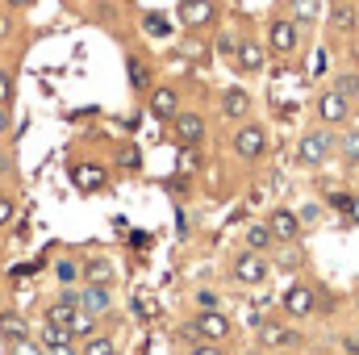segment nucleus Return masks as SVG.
Returning a JSON list of instances; mask_svg holds the SVG:
<instances>
[{
    "label": "nucleus",
    "mask_w": 359,
    "mask_h": 355,
    "mask_svg": "<svg viewBox=\"0 0 359 355\" xmlns=\"http://www.w3.org/2000/svg\"><path fill=\"white\" fill-rule=\"evenodd\" d=\"M184 335H196V343H222V339H230V318L222 309H201L184 326Z\"/></svg>",
    "instance_id": "1"
},
{
    "label": "nucleus",
    "mask_w": 359,
    "mask_h": 355,
    "mask_svg": "<svg viewBox=\"0 0 359 355\" xmlns=\"http://www.w3.org/2000/svg\"><path fill=\"white\" fill-rule=\"evenodd\" d=\"M230 276H234L238 284H264V280L271 276V267H268V260H264L259 251H243V255L230 260Z\"/></svg>",
    "instance_id": "2"
},
{
    "label": "nucleus",
    "mask_w": 359,
    "mask_h": 355,
    "mask_svg": "<svg viewBox=\"0 0 359 355\" xmlns=\"http://www.w3.org/2000/svg\"><path fill=\"white\" fill-rule=\"evenodd\" d=\"M268 151V130L264 126H255V121H247V126H238V134H234V155L238 159H259Z\"/></svg>",
    "instance_id": "3"
},
{
    "label": "nucleus",
    "mask_w": 359,
    "mask_h": 355,
    "mask_svg": "<svg viewBox=\"0 0 359 355\" xmlns=\"http://www.w3.org/2000/svg\"><path fill=\"white\" fill-rule=\"evenodd\" d=\"M330 147H334V138H330L326 130H309V134L297 142V163H305V168H318V163L330 155Z\"/></svg>",
    "instance_id": "4"
},
{
    "label": "nucleus",
    "mask_w": 359,
    "mask_h": 355,
    "mask_svg": "<svg viewBox=\"0 0 359 355\" xmlns=\"http://www.w3.org/2000/svg\"><path fill=\"white\" fill-rule=\"evenodd\" d=\"M76 297H80V309L92 314V318H104L109 309H113V293H109V284H80L76 288Z\"/></svg>",
    "instance_id": "5"
},
{
    "label": "nucleus",
    "mask_w": 359,
    "mask_h": 355,
    "mask_svg": "<svg viewBox=\"0 0 359 355\" xmlns=\"http://www.w3.org/2000/svg\"><path fill=\"white\" fill-rule=\"evenodd\" d=\"M259 347L268 351H288V347H301V335L280 326V322H259Z\"/></svg>",
    "instance_id": "6"
},
{
    "label": "nucleus",
    "mask_w": 359,
    "mask_h": 355,
    "mask_svg": "<svg viewBox=\"0 0 359 355\" xmlns=\"http://www.w3.org/2000/svg\"><path fill=\"white\" fill-rule=\"evenodd\" d=\"M268 46L276 55H292L297 51V21H288V17H276L268 29Z\"/></svg>",
    "instance_id": "7"
},
{
    "label": "nucleus",
    "mask_w": 359,
    "mask_h": 355,
    "mask_svg": "<svg viewBox=\"0 0 359 355\" xmlns=\"http://www.w3.org/2000/svg\"><path fill=\"white\" fill-rule=\"evenodd\" d=\"M318 117L322 121H330V126H343L347 117H351V109H347V96H339V92H322L318 96Z\"/></svg>",
    "instance_id": "8"
},
{
    "label": "nucleus",
    "mask_w": 359,
    "mask_h": 355,
    "mask_svg": "<svg viewBox=\"0 0 359 355\" xmlns=\"http://www.w3.org/2000/svg\"><path fill=\"white\" fill-rule=\"evenodd\" d=\"M284 314L288 318H309L313 314V288L309 284H292L284 293Z\"/></svg>",
    "instance_id": "9"
},
{
    "label": "nucleus",
    "mask_w": 359,
    "mask_h": 355,
    "mask_svg": "<svg viewBox=\"0 0 359 355\" xmlns=\"http://www.w3.org/2000/svg\"><path fill=\"white\" fill-rule=\"evenodd\" d=\"M213 0H184L180 4V25H188V29H201V25H209L213 21Z\"/></svg>",
    "instance_id": "10"
},
{
    "label": "nucleus",
    "mask_w": 359,
    "mask_h": 355,
    "mask_svg": "<svg viewBox=\"0 0 359 355\" xmlns=\"http://www.w3.org/2000/svg\"><path fill=\"white\" fill-rule=\"evenodd\" d=\"M268 226L280 243H297V234H301V217H297L292 209H271Z\"/></svg>",
    "instance_id": "11"
},
{
    "label": "nucleus",
    "mask_w": 359,
    "mask_h": 355,
    "mask_svg": "<svg viewBox=\"0 0 359 355\" xmlns=\"http://www.w3.org/2000/svg\"><path fill=\"white\" fill-rule=\"evenodd\" d=\"M172 121H176V138H180V147H196V142L205 138V121H201L196 113H176Z\"/></svg>",
    "instance_id": "12"
},
{
    "label": "nucleus",
    "mask_w": 359,
    "mask_h": 355,
    "mask_svg": "<svg viewBox=\"0 0 359 355\" xmlns=\"http://www.w3.org/2000/svg\"><path fill=\"white\" fill-rule=\"evenodd\" d=\"M151 113H155L159 121L176 117V113H180V96H176V88H155V92H151Z\"/></svg>",
    "instance_id": "13"
},
{
    "label": "nucleus",
    "mask_w": 359,
    "mask_h": 355,
    "mask_svg": "<svg viewBox=\"0 0 359 355\" xmlns=\"http://www.w3.org/2000/svg\"><path fill=\"white\" fill-rule=\"evenodd\" d=\"M0 339L13 347V343H25L29 339V326H25V318L21 314H0Z\"/></svg>",
    "instance_id": "14"
},
{
    "label": "nucleus",
    "mask_w": 359,
    "mask_h": 355,
    "mask_svg": "<svg viewBox=\"0 0 359 355\" xmlns=\"http://www.w3.org/2000/svg\"><path fill=\"white\" fill-rule=\"evenodd\" d=\"M222 113H226V117H247V113H251V96L243 88H226L222 92Z\"/></svg>",
    "instance_id": "15"
},
{
    "label": "nucleus",
    "mask_w": 359,
    "mask_h": 355,
    "mask_svg": "<svg viewBox=\"0 0 359 355\" xmlns=\"http://www.w3.org/2000/svg\"><path fill=\"white\" fill-rule=\"evenodd\" d=\"M72 180H76L80 192H96V188L104 184V168H96V163H80V168L72 172Z\"/></svg>",
    "instance_id": "16"
},
{
    "label": "nucleus",
    "mask_w": 359,
    "mask_h": 355,
    "mask_svg": "<svg viewBox=\"0 0 359 355\" xmlns=\"http://www.w3.org/2000/svg\"><path fill=\"white\" fill-rule=\"evenodd\" d=\"M55 280H59V288H80V280H84V272H80V264L76 260H55Z\"/></svg>",
    "instance_id": "17"
},
{
    "label": "nucleus",
    "mask_w": 359,
    "mask_h": 355,
    "mask_svg": "<svg viewBox=\"0 0 359 355\" xmlns=\"http://www.w3.org/2000/svg\"><path fill=\"white\" fill-rule=\"evenodd\" d=\"M238 67L243 72H259L264 67V46L259 42H238Z\"/></svg>",
    "instance_id": "18"
},
{
    "label": "nucleus",
    "mask_w": 359,
    "mask_h": 355,
    "mask_svg": "<svg viewBox=\"0 0 359 355\" xmlns=\"http://www.w3.org/2000/svg\"><path fill=\"white\" fill-rule=\"evenodd\" d=\"M67 335H72V339H88V335H96V318L84 314V309H76L72 322H67Z\"/></svg>",
    "instance_id": "19"
},
{
    "label": "nucleus",
    "mask_w": 359,
    "mask_h": 355,
    "mask_svg": "<svg viewBox=\"0 0 359 355\" xmlns=\"http://www.w3.org/2000/svg\"><path fill=\"white\" fill-rule=\"evenodd\" d=\"M80 272H84L88 284H109V280H113V264H109V260H88Z\"/></svg>",
    "instance_id": "20"
},
{
    "label": "nucleus",
    "mask_w": 359,
    "mask_h": 355,
    "mask_svg": "<svg viewBox=\"0 0 359 355\" xmlns=\"http://www.w3.org/2000/svg\"><path fill=\"white\" fill-rule=\"evenodd\" d=\"M80 355H117V343H113L109 335H88V339L80 343Z\"/></svg>",
    "instance_id": "21"
},
{
    "label": "nucleus",
    "mask_w": 359,
    "mask_h": 355,
    "mask_svg": "<svg viewBox=\"0 0 359 355\" xmlns=\"http://www.w3.org/2000/svg\"><path fill=\"white\" fill-rule=\"evenodd\" d=\"M142 29H147L151 38H168V34H172V21H168L163 13H142Z\"/></svg>",
    "instance_id": "22"
},
{
    "label": "nucleus",
    "mask_w": 359,
    "mask_h": 355,
    "mask_svg": "<svg viewBox=\"0 0 359 355\" xmlns=\"http://www.w3.org/2000/svg\"><path fill=\"white\" fill-rule=\"evenodd\" d=\"M271 243H276L271 226H251V230H247V247H251V251H268Z\"/></svg>",
    "instance_id": "23"
},
{
    "label": "nucleus",
    "mask_w": 359,
    "mask_h": 355,
    "mask_svg": "<svg viewBox=\"0 0 359 355\" xmlns=\"http://www.w3.org/2000/svg\"><path fill=\"white\" fill-rule=\"evenodd\" d=\"M330 21H334V29H355V8L351 4H334L330 8Z\"/></svg>",
    "instance_id": "24"
},
{
    "label": "nucleus",
    "mask_w": 359,
    "mask_h": 355,
    "mask_svg": "<svg viewBox=\"0 0 359 355\" xmlns=\"http://www.w3.org/2000/svg\"><path fill=\"white\" fill-rule=\"evenodd\" d=\"M292 17H297L301 25L318 21V0H292Z\"/></svg>",
    "instance_id": "25"
},
{
    "label": "nucleus",
    "mask_w": 359,
    "mask_h": 355,
    "mask_svg": "<svg viewBox=\"0 0 359 355\" xmlns=\"http://www.w3.org/2000/svg\"><path fill=\"white\" fill-rule=\"evenodd\" d=\"M339 151H343V159H347V163H359V130H351V134L339 142Z\"/></svg>",
    "instance_id": "26"
},
{
    "label": "nucleus",
    "mask_w": 359,
    "mask_h": 355,
    "mask_svg": "<svg viewBox=\"0 0 359 355\" xmlns=\"http://www.w3.org/2000/svg\"><path fill=\"white\" fill-rule=\"evenodd\" d=\"M13 92H17V80L8 67H0V105H13Z\"/></svg>",
    "instance_id": "27"
},
{
    "label": "nucleus",
    "mask_w": 359,
    "mask_h": 355,
    "mask_svg": "<svg viewBox=\"0 0 359 355\" xmlns=\"http://www.w3.org/2000/svg\"><path fill=\"white\" fill-rule=\"evenodd\" d=\"M13 217H17V201H13L8 192H0V230L13 226Z\"/></svg>",
    "instance_id": "28"
},
{
    "label": "nucleus",
    "mask_w": 359,
    "mask_h": 355,
    "mask_svg": "<svg viewBox=\"0 0 359 355\" xmlns=\"http://www.w3.org/2000/svg\"><path fill=\"white\" fill-rule=\"evenodd\" d=\"M42 355H80V347H76V339H63V343L42 347Z\"/></svg>",
    "instance_id": "29"
},
{
    "label": "nucleus",
    "mask_w": 359,
    "mask_h": 355,
    "mask_svg": "<svg viewBox=\"0 0 359 355\" xmlns=\"http://www.w3.org/2000/svg\"><path fill=\"white\" fill-rule=\"evenodd\" d=\"M147 80H151V76H147V67H142L138 59H130V84H134V88H147Z\"/></svg>",
    "instance_id": "30"
},
{
    "label": "nucleus",
    "mask_w": 359,
    "mask_h": 355,
    "mask_svg": "<svg viewBox=\"0 0 359 355\" xmlns=\"http://www.w3.org/2000/svg\"><path fill=\"white\" fill-rule=\"evenodd\" d=\"M334 92H339V96H355V92H359V80H355V76H343V80L334 84Z\"/></svg>",
    "instance_id": "31"
},
{
    "label": "nucleus",
    "mask_w": 359,
    "mask_h": 355,
    "mask_svg": "<svg viewBox=\"0 0 359 355\" xmlns=\"http://www.w3.org/2000/svg\"><path fill=\"white\" fill-rule=\"evenodd\" d=\"M13 355H42L38 339H25V343H13Z\"/></svg>",
    "instance_id": "32"
},
{
    "label": "nucleus",
    "mask_w": 359,
    "mask_h": 355,
    "mask_svg": "<svg viewBox=\"0 0 359 355\" xmlns=\"http://www.w3.org/2000/svg\"><path fill=\"white\" fill-rule=\"evenodd\" d=\"M13 130V105H0V138Z\"/></svg>",
    "instance_id": "33"
},
{
    "label": "nucleus",
    "mask_w": 359,
    "mask_h": 355,
    "mask_svg": "<svg viewBox=\"0 0 359 355\" xmlns=\"http://www.w3.org/2000/svg\"><path fill=\"white\" fill-rule=\"evenodd\" d=\"M196 305H201V309H213V305H217V297H213L209 288H201V293H196Z\"/></svg>",
    "instance_id": "34"
},
{
    "label": "nucleus",
    "mask_w": 359,
    "mask_h": 355,
    "mask_svg": "<svg viewBox=\"0 0 359 355\" xmlns=\"http://www.w3.org/2000/svg\"><path fill=\"white\" fill-rule=\"evenodd\" d=\"M188 355H226V351H222V347H213V343H196Z\"/></svg>",
    "instance_id": "35"
},
{
    "label": "nucleus",
    "mask_w": 359,
    "mask_h": 355,
    "mask_svg": "<svg viewBox=\"0 0 359 355\" xmlns=\"http://www.w3.org/2000/svg\"><path fill=\"white\" fill-rule=\"evenodd\" d=\"M134 305H138V318H151V314H155V309H151V297H147V293H142V297H138Z\"/></svg>",
    "instance_id": "36"
},
{
    "label": "nucleus",
    "mask_w": 359,
    "mask_h": 355,
    "mask_svg": "<svg viewBox=\"0 0 359 355\" xmlns=\"http://www.w3.org/2000/svg\"><path fill=\"white\" fill-rule=\"evenodd\" d=\"M217 51H222V55L230 59V55H238V42H230V38H222V42H217Z\"/></svg>",
    "instance_id": "37"
},
{
    "label": "nucleus",
    "mask_w": 359,
    "mask_h": 355,
    "mask_svg": "<svg viewBox=\"0 0 359 355\" xmlns=\"http://www.w3.org/2000/svg\"><path fill=\"white\" fill-rule=\"evenodd\" d=\"M13 168H17V163H13V155H8V151H0V176H8Z\"/></svg>",
    "instance_id": "38"
},
{
    "label": "nucleus",
    "mask_w": 359,
    "mask_h": 355,
    "mask_svg": "<svg viewBox=\"0 0 359 355\" xmlns=\"http://www.w3.org/2000/svg\"><path fill=\"white\" fill-rule=\"evenodd\" d=\"M347 217H351V222H359V196H351V205H347Z\"/></svg>",
    "instance_id": "39"
},
{
    "label": "nucleus",
    "mask_w": 359,
    "mask_h": 355,
    "mask_svg": "<svg viewBox=\"0 0 359 355\" xmlns=\"http://www.w3.org/2000/svg\"><path fill=\"white\" fill-rule=\"evenodd\" d=\"M343 343H347V351H351V355H359V330L351 335V339H343Z\"/></svg>",
    "instance_id": "40"
},
{
    "label": "nucleus",
    "mask_w": 359,
    "mask_h": 355,
    "mask_svg": "<svg viewBox=\"0 0 359 355\" xmlns=\"http://www.w3.org/2000/svg\"><path fill=\"white\" fill-rule=\"evenodd\" d=\"M8 4H13V8H29L34 0H8Z\"/></svg>",
    "instance_id": "41"
},
{
    "label": "nucleus",
    "mask_w": 359,
    "mask_h": 355,
    "mask_svg": "<svg viewBox=\"0 0 359 355\" xmlns=\"http://www.w3.org/2000/svg\"><path fill=\"white\" fill-rule=\"evenodd\" d=\"M355 305H359V297H355Z\"/></svg>",
    "instance_id": "42"
}]
</instances>
